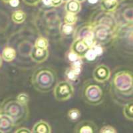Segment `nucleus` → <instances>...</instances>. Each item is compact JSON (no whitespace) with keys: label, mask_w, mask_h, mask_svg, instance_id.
Returning <instances> with one entry per match:
<instances>
[{"label":"nucleus","mask_w":133,"mask_h":133,"mask_svg":"<svg viewBox=\"0 0 133 133\" xmlns=\"http://www.w3.org/2000/svg\"><path fill=\"white\" fill-rule=\"evenodd\" d=\"M54 96L57 100L64 102L68 100L74 94L73 85L68 81H61L56 84L54 88Z\"/></svg>","instance_id":"obj_5"},{"label":"nucleus","mask_w":133,"mask_h":133,"mask_svg":"<svg viewBox=\"0 0 133 133\" xmlns=\"http://www.w3.org/2000/svg\"><path fill=\"white\" fill-rule=\"evenodd\" d=\"M93 78L95 81L103 83L109 80L110 77V71L109 67L105 65H99L95 68L92 73Z\"/></svg>","instance_id":"obj_6"},{"label":"nucleus","mask_w":133,"mask_h":133,"mask_svg":"<svg viewBox=\"0 0 133 133\" xmlns=\"http://www.w3.org/2000/svg\"><path fill=\"white\" fill-rule=\"evenodd\" d=\"M97 56L96 55L95 52L94 51V50H92V48H89V50H87V53L85 54V56H84V57H85V59L89 61V62H92V61H94L97 58Z\"/></svg>","instance_id":"obj_22"},{"label":"nucleus","mask_w":133,"mask_h":133,"mask_svg":"<svg viewBox=\"0 0 133 133\" xmlns=\"http://www.w3.org/2000/svg\"><path fill=\"white\" fill-rule=\"evenodd\" d=\"M73 30H74L73 25L65 24L62 27L63 32V33L65 34V35H70V34L73 32Z\"/></svg>","instance_id":"obj_24"},{"label":"nucleus","mask_w":133,"mask_h":133,"mask_svg":"<svg viewBox=\"0 0 133 133\" xmlns=\"http://www.w3.org/2000/svg\"><path fill=\"white\" fill-rule=\"evenodd\" d=\"M33 133H51V129L49 124L44 120H40L35 124L32 129Z\"/></svg>","instance_id":"obj_11"},{"label":"nucleus","mask_w":133,"mask_h":133,"mask_svg":"<svg viewBox=\"0 0 133 133\" xmlns=\"http://www.w3.org/2000/svg\"><path fill=\"white\" fill-rule=\"evenodd\" d=\"M15 132V133H31L32 132V131H31V130H29L28 129H26V128H20V129H17Z\"/></svg>","instance_id":"obj_31"},{"label":"nucleus","mask_w":133,"mask_h":133,"mask_svg":"<svg viewBox=\"0 0 133 133\" xmlns=\"http://www.w3.org/2000/svg\"><path fill=\"white\" fill-rule=\"evenodd\" d=\"M15 123L9 117L5 114H2V120L0 124V132H9L14 127Z\"/></svg>","instance_id":"obj_10"},{"label":"nucleus","mask_w":133,"mask_h":133,"mask_svg":"<svg viewBox=\"0 0 133 133\" xmlns=\"http://www.w3.org/2000/svg\"><path fill=\"white\" fill-rule=\"evenodd\" d=\"M63 1V0H52V5L51 6L55 7V8H56V7H59V5L62 4Z\"/></svg>","instance_id":"obj_30"},{"label":"nucleus","mask_w":133,"mask_h":133,"mask_svg":"<svg viewBox=\"0 0 133 133\" xmlns=\"http://www.w3.org/2000/svg\"><path fill=\"white\" fill-rule=\"evenodd\" d=\"M97 130V126L89 120L81 121L75 127L74 132L77 133H93Z\"/></svg>","instance_id":"obj_7"},{"label":"nucleus","mask_w":133,"mask_h":133,"mask_svg":"<svg viewBox=\"0 0 133 133\" xmlns=\"http://www.w3.org/2000/svg\"><path fill=\"white\" fill-rule=\"evenodd\" d=\"M2 2H4V3H9V2H10L11 0H2Z\"/></svg>","instance_id":"obj_36"},{"label":"nucleus","mask_w":133,"mask_h":133,"mask_svg":"<svg viewBox=\"0 0 133 133\" xmlns=\"http://www.w3.org/2000/svg\"><path fill=\"white\" fill-rule=\"evenodd\" d=\"M2 58L8 62H12L16 57V51L11 47H6L2 51Z\"/></svg>","instance_id":"obj_14"},{"label":"nucleus","mask_w":133,"mask_h":133,"mask_svg":"<svg viewBox=\"0 0 133 133\" xmlns=\"http://www.w3.org/2000/svg\"><path fill=\"white\" fill-rule=\"evenodd\" d=\"M67 57H68V59L71 62H75V61L77 60L80 59V58H81V57H79V55H77V54L75 53V52H73V51H69L68 53V55H67Z\"/></svg>","instance_id":"obj_26"},{"label":"nucleus","mask_w":133,"mask_h":133,"mask_svg":"<svg viewBox=\"0 0 133 133\" xmlns=\"http://www.w3.org/2000/svg\"><path fill=\"white\" fill-rule=\"evenodd\" d=\"M82 66H83V61H82L81 58L73 62H71V68H82Z\"/></svg>","instance_id":"obj_28"},{"label":"nucleus","mask_w":133,"mask_h":133,"mask_svg":"<svg viewBox=\"0 0 133 133\" xmlns=\"http://www.w3.org/2000/svg\"><path fill=\"white\" fill-rule=\"evenodd\" d=\"M57 81L56 73L51 68H39L32 74V85L36 90L42 93L48 92L54 88Z\"/></svg>","instance_id":"obj_1"},{"label":"nucleus","mask_w":133,"mask_h":133,"mask_svg":"<svg viewBox=\"0 0 133 133\" xmlns=\"http://www.w3.org/2000/svg\"><path fill=\"white\" fill-rule=\"evenodd\" d=\"M88 2L91 4H95L98 2V0H88Z\"/></svg>","instance_id":"obj_34"},{"label":"nucleus","mask_w":133,"mask_h":133,"mask_svg":"<svg viewBox=\"0 0 133 133\" xmlns=\"http://www.w3.org/2000/svg\"><path fill=\"white\" fill-rule=\"evenodd\" d=\"M123 114L127 119L133 121V102L128 103L124 106Z\"/></svg>","instance_id":"obj_16"},{"label":"nucleus","mask_w":133,"mask_h":133,"mask_svg":"<svg viewBox=\"0 0 133 133\" xmlns=\"http://www.w3.org/2000/svg\"><path fill=\"white\" fill-rule=\"evenodd\" d=\"M49 45V42L45 38L39 37L37 39L35 43V48L39 49H47Z\"/></svg>","instance_id":"obj_18"},{"label":"nucleus","mask_w":133,"mask_h":133,"mask_svg":"<svg viewBox=\"0 0 133 133\" xmlns=\"http://www.w3.org/2000/svg\"><path fill=\"white\" fill-rule=\"evenodd\" d=\"M45 5L46 6H51L52 5V0H41Z\"/></svg>","instance_id":"obj_33"},{"label":"nucleus","mask_w":133,"mask_h":133,"mask_svg":"<svg viewBox=\"0 0 133 133\" xmlns=\"http://www.w3.org/2000/svg\"><path fill=\"white\" fill-rule=\"evenodd\" d=\"M112 94L130 95L133 92V74L129 71H120L115 74L111 82Z\"/></svg>","instance_id":"obj_3"},{"label":"nucleus","mask_w":133,"mask_h":133,"mask_svg":"<svg viewBox=\"0 0 133 133\" xmlns=\"http://www.w3.org/2000/svg\"><path fill=\"white\" fill-rule=\"evenodd\" d=\"M83 98L89 105L97 106L103 102V92L98 85L89 84L83 90Z\"/></svg>","instance_id":"obj_4"},{"label":"nucleus","mask_w":133,"mask_h":133,"mask_svg":"<svg viewBox=\"0 0 133 133\" xmlns=\"http://www.w3.org/2000/svg\"><path fill=\"white\" fill-rule=\"evenodd\" d=\"M63 2H67L68 1H69V0H63Z\"/></svg>","instance_id":"obj_39"},{"label":"nucleus","mask_w":133,"mask_h":133,"mask_svg":"<svg viewBox=\"0 0 133 133\" xmlns=\"http://www.w3.org/2000/svg\"><path fill=\"white\" fill-rule=\"evenodd\" d=\"M0 114H5L14 121L15 125H18L25 121L29 117V108L16 100H7L2 103Z\"/></svg>","instance_id":"obj_2"},{"label":"nucleus","mask_w":133,"mask_h":133,"mask_svg":"<svg viewBox=\"0 0 133 133\" xmlns=\"http://www.w3.org/2000/svg\"><path fill=\"white\" fill-rule=\"evenodd\" d=\"M67 116H68L70 120L75 122V121L78 120L80 118L81 112L79 109L71 108L69 111L68 113H67Z\"/></svg>","instance_id":"obj_17"},{"label":"nucleus","mask_w":133,"mask_h":133,"mask_svg":"<svg viewBox=\"0 0 133 133\" xmlns=\"http://www.w3.org/2000/svg\"><path fill=\"white\" fill-rule=\"evenodd\" d=\"M87 45L84 42L83 39L81 38H77L74 40L71 46V50L73 52L79 55L80 57H84L85 54L89 50Z\"/></svg>","instance_id":"obj_9"},{"label":"nucleus","mask_w":133,"mask_h":133,"mask_svg":"<svg viewBox=\"0 0 133 133\" xmlns=\"http://www.w3.org/2000/svg\"><path fill=\"white\" fill-rule=\"evenodd\" d=\"M12 20L17 24H22L26 19V14L21 10H17L14 11L11 15Z\"/></svg>","instance_id":"obj_15"},{"label":"nucleus","mask_w":133,"mask_h":133,"mask_svg":"<svg viewBox=\"0 0 133 133\" xmlns=\"http://www.w3.org/2000/svg\"><path fill=\"white\" fill-rule=\"evenodd\" d=\"M1 120H2V114H0V124H1Z\"/></svg>","instance_id":"obj_38"},{"label":"nucleus","mask_w":133,"mask_h":133,"mask_svg":"<svg viewBox=\"0 0 133 133\" xmlns=\"http://www.w3.org/2000/svg\"><path fill=\"white\" fill-rule=\"evenodd\" d=\"M77 2H80V3H82V2H85V0H77Z\"/></svg>","instance_id":"obj_37"},{"label":"nucleus","mask_w":133,"mask_h":133,"mask_svg":"<svg viewBox=\"0 0 133 133\" xmlns=\"http://www.w3.org/2000/svg\"><path fill=\"white\" fill-rule=\"evenodd\" d=\"M17 100L20 102L21 104H23V105H28V102H29V97L28 96V94H27L26 93H20L19 94H18V96H17Z\"/></svg>","instance_id":"obj_20"},{"label":"nucleus","mask_w":133,"mask_h":133,"mask_svg":"<svg viewBox=\"0 0 133 133\" xmlns=\"http://www.w3.org/2000/svg\"><path fill=\"white\" fill-rule=\"evenodd\" d=\"M65 9L66 13L77 15L81 9V5L80 2H77V0H69L66 2Z\"/></svg>","instance_id":"obj_12"},{"label":"nucleus","mask_w":133,"mask_h":133,"mask_svg":"<svg viewBox=\"0 0 133 133\" xmlns=\"http://www.w3.org/2000/svg\"><path fill=\"white\" fill-rule=\"evenodd\" d=\"M92 48V50H94V51L95 52V54H96V55L97 56V57H98V56H101V55L103 54V48L101 45H97V44H96L95 45H94Z\"/></svg>","instance_id":"obj_27"},{"label":"nucleus","mask_w":133,"mask_h":133,"mask_svg":"<svg viewBox=\"0 0 133 133\" xmlns=\"http://www.w3.org/2000/svg\"><path fill=\"white\" fill-rule=\"evenodd\" d=\"M118 5V0H101V7L107 12H112L116 10Z\"/></svg>","instance_id":"obj_13"},{"label":"nucleus","mask_w":133,"mask_h":133,"mask_svg":"<svg viewBox=\"0 0 133 133\" xmlns=\"http://www.w3.org/2000/svg\"><path fill=\"white\" fill-rule=\"evenodd\" d=\"M100 133H116L117 131H116V129L114 128L113 126L110 125H107L104 126L99 131Z\"/></svg>","instance_id":"obj_25"},{"label":"nucleus","mask_w":133,"mask_h":133,"mask_svg":"<svg viewBox=\"0 0 133 133\" xmlns=\"http://www.w3.org/2000/svg\"><path fill=\"white\" fill-rule=\"evenodd\" d=\"M77 21V17L76 14L67 13L64 17V22L66 24L74 25L75 24Z\"/></svg>","instance_id":"obj_19"},{"label":"nucleus","mask_w":133,"mask_h":133,"mask_svg":"<svg viewBox=\"0 0 133 133\" xmlns=\"http://www.w3.org/2000/svg\"><path fill=\"white\" fill-rule=\"evenodd\" d=\"M2 65V56H0V68H1Z\"/></svg>","instance_id":"obj_35"},{"label":"nucleus","mask_w":133,"mask_h":133,"mask_svg":"<svg viewBox=\"0 0 133 133\" xmlns=\"http://www.w3.org/2000/svg\"><path fill=\"white\" fill-rule=\"evenodd\" d=\"M49 51L47 49H39L35 46L32 48L30 53L31 58L36 63H42L47 59Z\"/></svg>","instance_id":"obj_8"},{"label":"nucleus","mask_w":133,"mask_h":133,"mask_svg":"<svg viewBox=\"0 0 133 133\" xmlns=\"http://www.w3.org/2000/svg\"><path fill=\"white\" fill-rule=\"evenodd\" d=\"M23 2L25 3L26 5L33 6V5H36L38 3L41 2V0H23Z\"/></svg>","instance_id":"obj_29"},{"label":"nucleus","mask_w":133,"mask_h":133,"mask_svg":"<svg viewBox=\"0 0 133 133\" xmlns=\"http://www.w3.org/2000/svg\"><path fill=\"white\" fill-rule=\"evenodd\" d=\"M9 5H10L12 7H17L19 4V0H11L10 2H9Z\"/></svg>","instance_id":"obj_32"},{"label":"nucleus","mask_w":133,"mask_h":133,"mask_svg":"<svg viewBox=\"0 0 133 133\" xmlns=\"http://www.w3.org/2000/svg\"><path fill=\"white\" fill-rule=\"evenodd\" d=\"M83 39L89 48H92L94 45L97 44V42H96L95 37H88V38H85Z\"/></svg>","instance_id":"obj_23"},{"label":"nucleus","mask_w":133,"mask_h":133,"mask_svg":"<svg viewBox=\"0 0 133 133\" xmlns=\"http://www.w3.org/2000/svg\"><path fill=\"white\" fill-rule=\"evenodd\" d=\"M65 76H66L67 79L70 81H75L77 80V77H78V75H77L75 73V72L73 71V69L71 67L68 69H66V72H65Z\"/></svg>","instance_id":"obj_21"}]
</instances>
